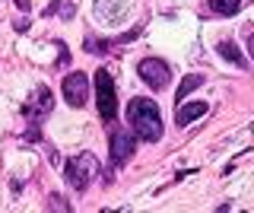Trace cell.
<instances>
[{"mask_svg":"<svg viewBox=\"0 0 254 213\" xmlns=\"http://www.w3.org/2000/svg\"><path fill=\"white\" fill-rule=\"evenodd\" d=\"M127 124L137 140L159 143L162 140V115L153 99H130L127 102Z\"/></svg>","mask_w":254,"mask_h":213,"instance_id":"6da1fadb","label":"cell"},{"mask_svg":"<svg viewBox=\"0 0 254 213\" xmlns=\"http://www.w3.org/2000/svg\"><path fill=\"white\" fill-rule=\"evenodd\" d=\"M64 175H67V185L73 188V191H86V188L92 185V178L99 175V159H95V153H79L73 159H67L64 165Z\"/></svg>","mask_w":254,"mask_h":213,"instance_id":"7a4b0ae2","label":"cell"},{"mask_svg":"<svg viewBox=\"0 0 254 213\" xmlns=\"http://www.w3.org/2000/svg\"><path fill=\"white\" fill-rule=\"evenodd\" d=\"M95 105H99L102 121H115L118 118V96H115V80L108 70L95 73Z\"/></svg>","mask_w":254,"mask_h":213,"instance_id":"3957f363","label":"cell"},{"mask_svg":"<svg viewBox=\"0 0 254 213\" xmlns=\"http://www.w3.org/2000/svg\"><path fill=\"white\" fill-rule=\"evenodd\" d=\"M137 73H140V80L146 86H153V92L165 89V86L172 83V67L165 64L162 58H143L137 64Z\"/></svg>","mask_w":254,"mask_h":213,"instance_id":"277c9868","label":"cell"},{"mask_svg":"<svg viewBox=\"0 0 254 213\" xmlns=\"http://www.w3.org/2000/svg\"><path fill=\"white\" fill-rule=\"evenodd\" d=\"M108 146H111V162L124 165L133 156V149H137V137H133L127 128H115L111 137H108Z\"/></svg>","mask_w":254,"mask_h":213,"instance_id":"5b68a950","label":"cell"},{"mask_svg":"<svg viewBox=\"0 0 254 213\" xmlns=\"http://www.w3.org/2000/svg\"><path fill=\"white\" fill-rule=\"evenodd\" d=\"M51 108H54L51 89H48V86H38V89H35V102H26V105H22V115H26L29 124H42Z\"/></svg>","mask_w":254,"mask_h":213,"instance_id":"8992f818","label":"cell"},{"mask_svg":"<svg viewBox=\"0 0 254 213\" xmlns=\"http://www.w3.org/2000/svg\"><path fill=\"white\" fill-rule=\"evenodd\" d=\"M64 99H67L73 108L86 105V99H89V76L79 73V70L64 76Z\"/></svg>","mask_w":254,"mask_h":213,"instance_id":"52a82bcc","label":"cell"},{"mask_svg":"<svg viewBox=\"0 0 254 213\" xmlns=\"http://www.w3.org/2000/svg\"><path fill=\"white\" fill-rule=\"evenodd\" d=\"M127 6H130V0H95V16L115 26V22L124 19Z\"/></svg>","mask_w":254,"mask_h":213,"instance_id":"ba28073f","label":"cell"},{"mask_svg":"<svg viewBox=\"0 0 254 213\" xmlns=\"http://www.w3.org/2000/svg\"><path fill=\"white\" fill-rule=\"evenodd\" d=\"M206 115V102H178L175 108V124L178 128H188L194 118H203Z\"/></svg>","mask_w":254,"mask_h":213,"instance_id":"9c48e42d","label":"cell"},{"mask_svg":"<svg viewBox=\"0 0 254 213\" xmlns=\"http://www.w3.org/2000/svg\"><path fill=\"white\" fill-rule=\"evenodd\" d=\"M216 48H219V54H222V58H226L232 67H238V70L248 67V58H245V54L238 51V45H235V42H219Z\"/></svg>","mask_w":254,"mask_h":213,"instance_id":"30bf717a","label":"cell"},{"mask_svg":"<svg viewBox=\"0 0 254 213\" xmlns=\"http://www.w3.org/2000/svg\"><path fill=\"white\" fill-rule=\"evenodd\" d=\"M206 3H210V10L216 16H235L242 10V0H206Z\"/></svg>","mask_w":254,"mask_h":213,"instance_id":"8fae6325","label":"cell"},{"mask_svg":"<svg viewBox=\"0 0 254 213\" xmlns=\"http://www.w3.org/2000/svg\"><path fill=\"white\" fill-rule=\"evenodd\" d=\"M200 83H203V73H188V76H185V83L178 86V102H185V99H188V92H190V89H197Z\"/></svg>","mask_w":254,"mask_h":213,"instance_id":"7c38bea8","label":"cell"},{"mask_svg":"<svg viewBox=\"0 0 254 213\" xmlns=\"http://www.w3.org/2000/svg\"><path fill=\"white\" fill-rule=\"evenodd\" d=\"M54 13H61V19H64V22H70V19L76 16V6H73V0H58Z\"/></svg>","mask_w":254,"mask_h":213,"instance_id":"4fadbf2b","label":"cell"},{"mask_svg":"<svg viewBox=\"0 0 254 213\" xmlns=\"http://www.w3.org/2000/svg\"><path fill=\"white\" fill-rule=\"evenodd\" d=\"M48 207H54V210H70V204L64 201L61 194H51V197H48Z\"/></svg>","mask_w":254,"mask_h":213,"instance_id":"5bb4252c","label":"cell"},{"mask_svg":"<svg viewBox=\"0 0 254 213\" xmlns=\"http://www.w3.org/2000/svg\"><path fill=\"white\" fill-rule=\"evenodd\" d=\"M16 6H19V10H29V0H16Z\"/></svg>","mask_w":254,"mask_h":213,"instance_id":"9a60e30c","label":"cell"}]
</instances>
